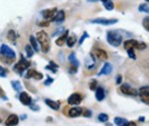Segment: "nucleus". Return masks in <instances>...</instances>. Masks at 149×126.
<instances>
[{
  "label": "nucleus",
  "instance_id": "nucleus-1",
  "mask_svg": "<svg viewBox=\"0 0 149 126\" xmlns=\"http://www.w3.org/2000/svg\"><path fill=\"white\" fill-rule=\"evenodd\" d=\"M37 37V42L40 43L41 45V50H42L43 53H48L50 50V47H51V42H50V38L48 36V34L45 32V31H40V32L37 33L36 35Z\"/></svg>",
  "mask_w": 149,
  "mask_h": 126
},
{
  "label": "nucleus",
  "instance_id": "nucleus-2",
  "mask_svg": "<svg viewBox=\"0 0 149 126\" xmlns=\"http://www.w3.org/2000/svg\"><path fill=\"white\" fill-rule=\"evenodd\" d=\"M122 36L117 31H109L107 34V43L112 47H119L122 43Z\"/></svg>",
  "mask_w": 149,
  "mask_h": 126
},
{
  "label": "nucleus",
  "instance_id": "nucleus-3",
  "mask_svg": "<svg viewBox=\"0 0 149 126\" xmlns=\"http://www.w3.org/2000/svg\"><path fill=\"white\" fill-rule=\"evenodd\" d=\"M30 65H31V63L26 60L23 56H21L20 61H18V63H16V65L13 68V71L19 74H22L26 70L29 69Z\"/></svg>",
  "mask_w": 149,
  "mask_h": 126
},
{
  "label": "nucleus",
  "instance_id": "nucleus-4",
  "mask_svg": "<svg viewBox=\"0 0 149 126\" xmlns=\"http://www.w3.org/2000/svg\"><path fill=\"white\" fill-rule=\"evenodd\" d=\"M0 55L2 57L9 58V59L15 60L16 59V54L10 47H8L6 44H2L0 46Z\"/></svg>",
  "mask_w": 149,
  "mask_h": 126
},
{
  "label": "nucleus",
  "instance_id": "nucleus-5",
  "mask_svg": "<svg viewBox=\"0 0 149 126\" xmlns=\"http://www.w3.org/2000/svg\"><path fill=\"white\" fill-rule=\"evenodd\" d=\"M118 22V19H107V18H95L90 20V23L92 24H100V25H104V26H109L113 25V24Z\"/></svg>",
  "mask_w": 149,
  "mask_h": 126
},
{
  "label": "nucleus",
  "instance_id": "nucleus-6",
  "mask_svg": "<svg viewBox=\"0 0 149 126\" xmlns=\"http://www.w3.org/2000/svg\"><path fill=\"white\" fill-rule=\"evenodd\" d=\"M120 91L125 95H132V96H136L138 94V90L135 88H133L132 86H130L127 84H121L120 86Z\"/></svg>",
  "mask_w": 149,
  "mask_h": 126
},
{
  "label": "nucleus",
  "instance_id": "nucleus-7",
  "mask_svg": "<svg viewBox=\"0 0 149 126\" xmlns=\"http://www.w3.org/2000/svg\"><path fill=\"white\" fill-rule=\"evenodd\" d=\"M148 90H149L148 86H142V88H140L138 90L139 97H140V99L142 100V102H144L145 104L149 103V91Z\"/></svg>",
  "mask_w": 149,
  "mask_h": 126
},
{
  "label": "nucleus",
  "instance_id": "nucleus-8",
  "mask_svg": "<svg viewBox=\"0 0 149 126\" xmlns=\"http://www.w3.org/2000/svg\"><path fill=\"white\" fill-rule=\"evenodd\" d=\"M81 99H83V96H81L80 93H74L72 94V95L69 96L68 103L71 104V105H79V104L81 102Z\"/></svg>",
  "mask_w": 149,
  "mask_h": 126
},
{
  "label": "nucleus",
  "instance_id": "nucleus-9",
  "mask_svg": "<svg viewBox=\"0 0 149 126\" xmlns=\"http://www.w3.org/2000/svg\"><path fill=\"white\" fill-rule=\"evenodd\" d=\"M19 100H20V102L22 103L23 105L30 106L31 104H32V97H31L26 91L20 93V94H19Z\"/></svg>",
  "mask_w": 149,
  "mask_h": 126
},
{
  "label": "nucleus",
  "instance_id": "nucleus-10",
  "mask_svg": "<svg viewBox=\"0 0 149 126\" xmlns=\"http://www.w3.org/2000/svg\"><path fill=\"white\" fill-rule=\"evenodd\" d=\"M43 74L42 72H37L36 70H33V69H31V70H28L27 71V74H26V79H37V81H40V79H43Z\"/></svg>",
  "mask_w": 149,
  "mask_h": 126
},
{
  "label": "nucleus",
  "instance_id": "nucleus-11",
  "mask_svg": "<svg viewBox=\"0 0 149 126\" xmlns=\"http://www.w3.org/2000/svg\"><path fill=\"white\" fill-rule=\"evenodd\" d=\"M57 11H58V9L56 7H54V8H52V9H45V10H43L41 12V14H42L44 19H46V20H51L53 17L56 15Z\"/></svg>",
  "mask_w": 149,
  "mask_h": 126
},
{
  "label": "nucleus",
  "instance_id": "nucleus-12",
  "mask_svg": "<svg viewBox=\"0 0 149 126\" xmlns=\"http://www.w3.org/2000/svg\"><path fill=\"white\" fill-rule=\"evenodd\" d=\"M65 18H66V15H65V11L64 10H60V11H57L56 15H55L51 19V21L55 22L56 24H62L65 21Z\"/></svg>",
  "mask_w": 149,
  "mask_h": 126
},
{
  "label": "nucleus",
  "instance_id": "nucleus-13",
  "mask_svg": "<svg viewBox=\"0 0 149 126\" xmlns=\"http://www.w3.org/2000/svg\"><path fill=\"white\" fill-rule=\"evenodd\" d=\"M19 122V117L16 114H10L5 120L6 126H15Z\"/></svg>",
  "mask_w": 149,
  "mask_h": 126
},
{
  "label": "nucleus",
  "instance_id": "nucleus-14",
  "mask_svg": "<svg viewBox=\"0 0 149 126\" xmlns=\"http://www.w3.org/2000/svg\"><path fill=\"white\" fill-rule=\"evenodd\" d=\"M137 41L136 40H133V39H129V40H127L124 42V49H125L126 51L128 50H134L136 49V46H137Z\"/></svg>",
  "mask_w": 149,
  "mask_h": 126
},
{
  "label": "nucleus",
  "instance_id": "nucleus-15",
  "mask_svg": "<svg viewBox=\"0 0 149 126\" xmlns=\"http://www.w3.org/2000/svg\"><path fill=\"white\" fill-rule=\"evenodd\" d=\"M111 72H112L111 64H109V63H105V64L103 65V67L102 68V70H100V72H98V76H102V74L107 76V74H109Z\"/></svg>",
  "mask_w": 149,
  "mask_h": 126
},
{
  "label": "nucleus",
  "instance_id": "nucleus-16",
  "mask_svg": "<svg viewBox=\"0 0 149 126\" xmlns=\"http://www.w3.org/2000/svg\"><path fill=\"white\" fill-rule=\"evenodd\" d=\"M95 57L100 61H107V59H109V55H107V53L105 52L104 50H102V49H97V51H95Z\"/></svg>",
  "mask_w": 149,
  "mask_h": 126
},
{
  "label": "nucleus",
  "instance_id": "nucleus-17",
  "mask_svg": "<svg viewBox=\"0 0 149 126\" xmlns=\"http://www.w3.org/2000/svg\"><path fill=\"white\" fill-rule=\"evenodd\" d=\"M45 103L49 106L50 108H52L53 110H58L60 108V102L59 101H55V100H52V99H45Z\"/></svg>",
  "mask_w": 149,
  "mask_h": 126
},
{
  "label": "nucleus",
  "instance_id": "nucleus-18",
  "mask_svg": "<svg viewBox=\"0 0 149 126\" xmlns=\"http://www.w3.org/2000/svg\"><path fill=\"white\" fill-rule=\"evenodd\" d=\"M69 37V30H66V32H64L63 35L61 36V37H59L56 40V45H58L59 47H61V46H63L65 43H66L67 39Z\"/></svg>",
  "mask_w": 149,
  "mask_h": 126
},
{
  "label": "nucleus",
  "instance_id": "nucleus-19",
  "mask_svg": "<svg viewBox=\"0 0 149 126\" xmlns=\"http://www.w3.org/2000/svg\"><path fill=\"white\" fill-rule=\"evenodd\" d=\"M81 111L83 108L81 107H73L71 109H69V116L70 117H78V116L81 115Z\"/></svg>",
  "mask_w": 149,
  "mask_h": 126
},
{
  "label": "nucleus",
  "instance_id": "nucleus-20",
  "mask_svg": "<svg viewBox=\"0 0 149 126\" xmlns=\"http://www.w3.org/2000/svg\"><path fill=\"white\" fill-rule=\"evenodd\" d=\"M105 97V93H104V89L100 86H98L95 89V98L97 99L98 101H102L103 99Z\"/></svg>",
  "mask_w": 149,
  "mask_h": 126
},
{
  "label": "nucleus",
  "instance_id": "nucleus-21",
  "mask_svg": "<svg viewBox=\"0 0 149 126\" xmlns=\"http://www.w3.org/2000/svg\"><path fill=\"white\" fill-rule=\"evenodd\" d=\"M100 1L102 2L103 6H104V8L107 9V10L111 11L114 9V4L111 0H100Z\"/></svg>",
  "mask_w": 149,
  "mask_h": 126
},
{
  "label": "nucleus",
  "instance_id": "nucleus-22",
  "mask_svg": "<svg viewBox=\"0 0 149 126\" xmlns=\"http://www.w3.org/2000/svg\"><path fill=\"white\" fill-rule=\"evenodd\" d=\"M30 46L32 47V49L35 51V52H39L40 49H39V45H38V42L37 40L34 38V36H30Z\"/></svg>",
  "mask_w": 149,
  "mask_h": 126
},
{
  "label": "nucleus",
  "instance_id": "nucleus-23",
  "mask_svg": "<svg viewBox=\"0 0 149 126\" xmlns=\"http://www.w3.org/2000/svg\"><path fill=\"white\" fill-rule=\"evenodd\" d=\"M69 61H70V62H71L72 66L74 67V68H77V69H78V67H79V61L77 60V58H76V54H74V53H72V54L69 56Z\"/></svg>",
  "mask_w": 149,
  "mask_h": 126
},
{
  "label": "nucleus",
  "instance_id": "nucleus-24",
  "mask_svg": "<svg viewBox=\"0 0 149 126\" xmlns=\"http://www.w3.org/2000/svg\"><path fill=\"white\" fill-rule=\"evenodd\" d=\"M127 121L125 118H121V117H115L114 118V123L116 124V126H126Z\"/></svg>",
  "mask_w": 149,
  "mask_h": 126
},
{
  "label": "nucleus",
  "instance_id": "nucleus-25",
  "mask_svg": "<svg viewBox=\"0 0 149 126\" xmlns=\"http://www.w3.org/2000/svg\"><path fill=\"white\" fill-rule=\"evenodd\" d=\"M7 39L9 41H12V42H15V40L17 39V34L14 30H9L8 33H7Z\"/></svg>",
  "mask_w": 149,
  "mask_h": 126
},
{
  "label": "nucleus",
  "instance_id": "nucleus-26",
  "mask_svg": "<svg viewBox=\"0 0 149 126\" xmlns=\"http://www.w3.org/2000/svg\"><path fill=\"white\" fill-rule=\"evenodd\" d=\"M46 70H50L51 72H57V70L59 69V66H58L57 64H55L53 61H51V62L49 63V66H47L46 68H45Z\"/></svg>",
  "mask_w": 149,
  "mask_h": 126
},
{
  "label": "nucleus",
  "instance_id": "nucleus-27",
  "mask_svg": "<svg viewBox=\"0 0 149 126\" xmlns=\"http://www.w3.org/2000/svg\"><path fill=\"white\" fill-rule=\"evenodd\" d=\"M11 84H12V88H13L14 90L16 91H20L22 89V86H21V82L19 81H11Z\"/></svg>",
  "mask_w": 149,
  "mask_h": 126
},
{
  "label": "nucleus",
  "instance_id": "nucleus-28",
  "mask_svg": "<svg viewBox=\"0 0 149 126\" xmlns=\"http://www.w3.org/2000/svg\"><path fill=\"white\" fill-rule=\"evenodd\" d=\"M76 41H77L76 36H72V37H68L66 42H67V45H68L69 48H73L74 45L76 44Z\"/></svg>",
  "mask_w": 149,
  "mask_h": 126
},
{
  "label": "nucleus",
  "instance_id": "nucleus-29",
  "mask_svg": "<svg viewBox=\"0 0 149 126\" xmlns=\"http://www.w3.org/2000/svg\"><path fill=\"white\" fill-rule=\"evenodd\" d=\"M138 11H139V12H142V13L148 14V12H149L148 4H147V3H142V4H140V5H139V7H138Z\"/></svg>",
  "mask_w": 149,
  "mask_h": 126
},
{
  "label": "nucleus",
  "instance_id": "nucleus-30",
  "mask_svg": "<svg viewBox=\"0 0 149 126\" xmlns=\"http://www.w3.org/2000/svg\"><path fill=\"white\" fill-rule=\"evenodd\" d=\"M25 51H26V55H27L28 58H31L33 55H34V50L32 49L30 45H26L25 46Z\"/></svg>",
  "mask_w": 149,
  "mask_h": 126
},
{
  "label": "nucleus",
  "instance_id": "nucleus-31",
  "mask_svg": "<svg viewBox=\"0 0 149 126\" xmlns=\"http://www.w3.org/2000/svg\"><path fill=\"white\" fill-rule=\"evenodd\" d=\"M97 119L98 121H100V122H107L109 117V115L105 114V113H100V114H98L97 116Z\"/></svg>",
  "mask_w": 149,
  "mask_h": 126
},
{
  "label": "nucleus",
  "instance_id": "nucleus-32",
  "mask_svg": "<svg viewBox=\"0 0 149 126\" xmlns=\"http://www.w3.org/2000/svg\"><path fill=\"white\" fill-rule=\"evenodd\" d=\"M97 88V79H93V81L90 82V89L91 90H95Z\"/></svg>",
  "mask_w": 149,
  "mask_h": 126
},
{
  "label": "nucleus",
  "instance_id": "nucleus-33",
  "mask_svg": "<svg viewBox=\"0 0 149 126\" xmlns=\"http://www.w3.org/2000/svg\"><path fill=\"white\" fill-rule=\"evenodd\" d=\"M0 60L2 61L3 63H5L7 65H10L12 63L14 62L15 60H12V59H9V58H5V57H2V56H0Z\"/></svg>",
  "mask_w": 149,
  "mask_h": 126
},
{
  "label": "nucleus",
  "instance_id": "nucleus-34",
  "mask_svg": "<svg viewBox=\"0 0 149 126\" xmlns=\"http://www.w3.org/2000/svg\"><path fill=\"white\" fill-rule=\"evenodd\" d=\"M8 74V70L3 68L2 66H0V77H5Z\"/></svg>",
  "mask_w": 149,
  "mask_h": 126
},
{
  "label": "nucleus",
  "instance_id": "nucleus-35",
  "mask_svg": "<svg viewBox=\"0 0 149 126\" xmlns=\"http://www.w3.org/2000/svg\"><path fill=\"white\" fill-rule=\"evenodd\" d=\"M143 27L145 28L146 31H149V17L146 16L143 19Z\"/></svg>",
  "mask_w": 149,
  "mask_h": 126
},
{
  "label": "nucleus",
  "instance_id": "nucleus-36",
  "mask_svg": "<svg viewBox=\"0 0 149 126\" xmlns=\"http://www.w3.org/2000/svg\"><path fill=\"white\" fill-rule=\"evenodd\" d=\"M81 115L85 116V117H91V116H92V111L90 109H83V111H81Z\"/></svg>",
  "mask_w": 149,
  "mask_h": 126
},
{
  "label": "nucleus",
  "instance_id": "nucleus-37",
  "mask_svg": "<svg viewBox=\"0 0 149 126\" xmlns=\"http://www.w3.org/2000/svg\"><path fill=\"white\" fill-rule=\"evenodd\" d=\"M146 47H147V45H146L145 43L138 42L137 46H136V49H137V50H144V49H146Z\"/></svg>",
  "mask_w": 149,
  "mask_h": 126
},
{
  "label": "nucleus",
  "instance_id": "nucleus-38",
  "mask_svg": "<svg viewBox=\"0 0 149 126\" xmlns=\"http://www.w3.org/2000/svg\"><path fill=\"white\" fill-rule=\"evenodd\" d=\"M86 38H90V35H88V34L86 33V32H84V35L81 36V39H80V41H79V45L81 46V44H83L84 41H85V39H86Z\"/></svg>",
  "mask_w": 149,
  "mask_h": 126
},
{
  "label": "nucleus",
  "instance_id": "nucleus-39",
  "mask_svg": "<svg viewBox=\"0 0 149 126\" xmlns=\"http://www.w3.org/2000/svg\"><path fill=\"white\" fill-rule=\"evenodd\" d=\"M53 81H54V79L49 76V77H48V79L44 81V84L46 86H51V84H53Z\"/></svg>",
  "mask_w": 149,
  "mask_h": 126
},
{
  "label": "nucleus",
  "instance_id": "nucleus-40",
  "mask_svg": "<svg viewBox=\"0 0 149 126\" xmlns=\"http://www.w3.org/2000/svg\"><path fill=\"white\" fill-rule=\"evenodd\" d=\"M127 55H128V57L131 58V59H133V60L136 59V56H135V53H134V50H128V51H127Z\"/></svg>",
  "mask_w": 149,
  "mask_h": 126
},
{
  "label": "nucleus",
  "instance_id": "nucleus-41",
  "mask_svg": "<svg viewBox=\"0 0 149 126\" xmlns=\"http://www.w3.org/2000/svg\"><path fill=\"white\" fill-rule=\"evenodd\" d=\"M50 25V21H43V22L38 23V26L40 27H48Z\"/></svg>",
  "mask_w": 149,
  "mask_h": 126
},
{
  "label": "nucleus",
  "instance_id": "nucleus-42",
  "mask_svg": "<svg viewBox=\"0 0 149 126\" xmlns=\"http://www.w3.org/2000/svg\"><path fill=\"white\" fill-rule=\"evenodd\" d=\"M121 81H122L121 74H117L116 76V84H121Z\"/></svg>",
  "mask_w": 149,
  "mask_h": 126
},
{
  "label": "nucleus",
  "instance_id": "nucleus-43",
  "mask_svg": "<svg viewBox=\"0 0 149 126\" xmlns=\"http://www.w3.org/2000/svg\"><path fill=\"white\" fill-rule=\"evenodd\" d=\"M126 126H136V123L133 122V121H130V122H127Z\"/></svg>",
  "mask_w": 149,
  "mask_h": 126
},
{
  "label": "nucleus",
  "instance_id": "nucleus-44",
  "mask_svg": "<svg viewBox=\"0 0 149 126\" xmlns=\"http://www.w3.org/2000/svg\"><path fill=\"white\" fill-rule=\"evenodd\" d=\"M30 107H31V109H37V110H39V106H37V105H34V106H33L32 104H31Z\"/></svg>",
  "mask_w": 149,
  "mask_h": 126
},
{
  "label": "nucleus",
  "instance_id": "nucleus-45",
  "mask_svg": "<svg viewBox=\"0 0 149 126\" xmlns=\"http://www.w3.org/2000/svg\"><path fill=\"white\" fill-rule=\"evenodd\" d=\"M97 1H100V0H88V2H97Z\"/></svg>",
  "mask_w": 149,
  "mask_h": 126
},
{
  "label": "nucleus",
  "instance_id": "nucleus-46",
  "mask_svg": "<svg viewBox=\"0 0 149 126\" xmlns=\"http://www.w3.org/2000/svg\"><path fill=\"white\" fill-rule=\"evenodd\" d=\"M139 120L142 121V122H143V121L145 120V117H143V116H141V117H139Z\"/></svg>",
  "mask_w": 149,
  "mask_h": 126
},
{
  "label": "nucleus",
  "instance_id": "nucleus-47",
  "mask_svg": "<svg viewBox=\"0 0 149 126\" xmlns=\"http://www.w3.org/2000/svg\"><path fill=\"white\" fill-rule=\"evenodd\" d=\"M25 118H27V115H22V116H21V119H25Z\"/></svg>",
  "mask_w": 149,
  "mask_h": 126
},
{
  "label": "nucleus",
  "instance_id": "nucleus-48",
  "mask_svg": "<svg viewBox=\"0 0 149 126\" xmlns=\"http://www.w3.org/2000/svg\"><path fill=\"white\" fill-rule=\"evenodd\" d=\"M107 126H112V125H111V124H109V123H107Z\"/></svg>",
  "mask_w": 149,
  "mask_h": 126
},
{
  "label": "nucleus",
  "instance_id": "nucleus-49",
  "mask_svg": "<svg viewBox=\"0 0 149 126\" xmlns=\"http://www.w3.org/2000/svg\"><path fill=\"white\" fill-rule=\"evenodd\" d=\"M2 93V90H1V88H0V94H1Z\"/></svg>",
  "mask_w": 149,
  "mask_h": 126
},
{
  "label": "nucleus",
  "instance_id": "nucleus-50",
  "mask_svg": "<svg viewBox=\"0 0 149 126\" xmlns=\"http://www.w3.org/2000/svg\"><path fill=\"white\" fill-rule=\"evenodd\" d=\"M145 1H146V2H148V0H145Z\"/></svg>",
  "mask_w": 149,
  "mask_h": 126
}]
</instances>
